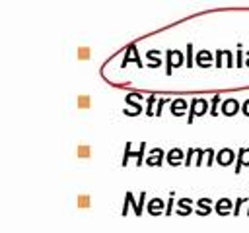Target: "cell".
<instances>
[{
    "instance_id": "f1b7e54d",
    "label": "cell",
    "mask_w": 249,
    "mask_h": 233,
    "mask_svg": "<svg viewBox=\"0 0 249 233\" xmlns=\"http://www.w3.org/2000/svg\"><path fill=\"white\" fill-rule=\"evenodd\" d=\"M187 66H193V45H187Z\"/></svg>"
},
{
    "instance_id": "484cf974",
    "label": "cell",
    "mask_w": 249,
    "mask_h": 233,
    "mask_svg": "<svg viewBox=\"0 0 249 233\" xmlns=\"http://www.w3.org/2000/svg\"><path fill=\"white\" fill-rule=\"evenodd\" d=\"M196 155V148H191V150H187V163L185 165H195V161H193V157Z\"/></svg>"
},
{
    "instance_id": "3957f363",
    "label": "cell",
    "mask_w": 249,
    "mask_h": 233,
    "mask_svg": "<svg viewBox=\"0 0 249 233\" xmlns=\"http://www.w3.org/2000/svg\"><path fill=\"white\" fill-rule=\"evenodd\" d=\"M183 60H185V56H183V52L181 50H167V76H171V72H173V68H179L181 64H183Z\"/></svg>"
},
{
    "instance_id": "1f68e13d",
    "label": "cell",
    "mask_w": 249,
    "mask_h": 233,
    "mask_svg": "<svg viewBox=\"0 0 249 233\" xmlns=\"http://www.w3.org/2000/svg\"><path fill=\"white\" fill-rule=\"evenodd\" d=\"M222 56H224V50H216V66L218 68L222 66Z\"/></svg>"
},
{
    "instance_id": "5b68a950",
    "label": "cell",
    "mask_w": 249,
    "mask_h": 233,
    "mask_svg": "<svg viewBox=\"0 0 249 233\" xmlns=\"http://www.w3.org/2000/svg\"><path fill=\"white\" fill-rule=\"evenodd\" d=\"M239 109H241V107H239V101H235V99H226V101L222 103V113L228 115V116H233Z\"/></svg>"
},
{
    "instance_id": "e575fe53",
    "label": "cell",
    "mask_w": 249,
    "mask_h": 233,
    "mask_svg": "<svg viewBox=\"0 0 249 233\" xmlns=\"http://www.w3.org/2000/svg\"><path fill=\"white\" fill-rule=\"evenodd\" d=\"M191 212H193V210H177L179 216H187V214H191Z\"/></svg>"
},
{
    "instance_id": "83f0119b",
    "label": "cell",
    "mask_w": 249,
    "mask_h": 233,
    "mask_svg": "<svg viewBox=\"0 0 249 233\" xmlns=\"http://www.w3.org/2000/svg\"><path fill=\"white\" fill-rule=\"evenodd\" d=\"M245 202H249V198H237V202H235V208H233V214H235V216L239 214V208H241Z\"/></svg>"
},
{
    "instance_id": "74e56055",
    "label": "cell",
    "mask_w": 249,
    "mask_h": 233,
    "mask_svg": "<svg viewBox=\"0 0 249 233\" xmlns=\"http://www.w3.org/2000/svg\"><path fill=\"white\" fill-rule=\"evenodd\" d=\"M247 216H249V206H247Z\"/></svg>"
},
{
    "instance_id": "277c9868",
    "label": "cell",
    "mask_w": 249,
    "mask_h": 233,
    "mask_svg": "<svg viewBox=\"0 0 249 233\" xmlns=\"http://www.w3.org/2000/svg\"><path fill=\"white\" fill-rule=\"evenodd\" d=\"M233 157H235V153H233L231 148H224V150H220V151L216 153V159H218V163H220L222 167H228L230 163H233Z\"/></svg>"
},
{
    "instance_id": "2e32d148",
    "label": "cell",
    "mask_w": 249,
    "mask_h": 233,
    "mask_svg": "<svg viewBox=\"0 0 249 233\" xmlns=\"http://www.w3.org/2000/svg\"><path fill=\"white\" fill-rule=\"evenodd\" d=\"M89 204H91V198H89L88 194H78V198H76V206H78L80 210L89 208Z\"/></svg>"
},
{
    "instance_id": "4316f807",
    "label": "cell",
    "mask_w": 249,
    "mask_h": 233,
    "mask_svg": "<svg viewBox=\"0 0 249 233\" xmlns=\"http://www.w3.org/2000/svg\"><path fill=\"white\" fill-rule=\"evenodd\" d=\"M191 204H193V200H189V198H181L179 200V208L181 210H191Z\"/></svg>"
},
{
    "instance_id": "d6986e66",
    "label": "cell",
    "mask_w": 249,
    "mask_h": 233,
    "mask_svg": "<svg viewBox=\"0 0 249 233\" xmlns=\"http://www.w3.org/2000/svg\"><path fill=\"white\" fill-rule=\"evenodd\" d=\"M76 155H78V157H89V155H91L89 146H78V148H76Z\"/></svg>"
},
{
    "instance_id": "f546056e",
    "label": "cell",
    "mask_w": 249,
    "mask_h": 233,
    "mask_svg": "<svg viewBox=\"0 0 249 233\" xmlns=\"http://www.w3.org/2000/svg\"><path fill=\"white\" fill-rule=\"evenodd\" d=\"M224 52H226V60H228V62H226V66H228V68H231V66H233V54H231L230 50H224Z\"/></svg>"
},
{
    "instance_id": "7a4b0ae2",
    "label": "cell",
    "mask_w": 249,
    "mask_h": 233,
    "mask_svg": "<svg viewBox=\"0 0 249 233\" xmlns=\"http://www.w3.org/2000/svg\"><path fill=\"white\" fill-rule=\"evenodd\" d=\"M144 148H146V144L142 142V144H140V150H136V151H134V150H132V144L128 142V144H126V150H124V155H123V163H121V165L124 167V165L128 163V157H136V165L140 167V165H142V155H144Z\"/></svg>"
},
{
    "instance_id": "d4e9b609",
    "label": "cell",
    "mask_w": 249,
    "mask_h": 233,
    "mask_svg": "<svg viewBox=\"0 0 249 233\" xmlns=\"http://www.w3.org/2000/svg\"><path fill=\"white\" fill-rule=\"evenodd\" d=\"M169 103V99H158V109H156V116H161V111L163 107Z\"/></svg>"
},
{
    "instance_id": "9a60e30c",
    "label": "cell",
    "mask_w": 249,
    "mask_h": 233,
    "mask_svg": "<svg viewBox=\"0 0 249 233\" xmlns=\"http://www.w3.org/2000/svg\"><path fill=\"white\" fill-rule=\"evenodd\" d=\"M196 204H198V208H200V210H196L198 216H208V214L212 212V208H210V200H208V198H204V200L200 198Z\"/></svg>"
},
{
    "instance_id": "30bf717a",
    "label": "cell",
    "mask_w": 249,
    "mask_h": 233,
    "mask_svg": "<svg viewBox=\"0 0 249 233\" xmlns=\"http://www.w3.org/2000/svg\"><path fill=\"white\" fill-rule=\"evenodd\" d=\"M163 212V200L161 198H154L148 202V214L152 216H160Z\"/></svg>"
},
{
    "instance_id": "603a6c76",
    "label": "cell",
    "mask_w": 249,
    "mask_h": 233,
    "mask_svg": "<svg viewBox=\"0 0 249 233\" xmlns=\"http://www.w3.org/2000/svg\"><path fill=\"white\" fill-rule=\"evenodd\" d=\"M158 99H156V95H150L148 97V107H146V115L148 116H154V111H152V107H154V103H156Z\"/></svg>"
},
{
    "instance_id": "8fae6325",
    "label": "cell",
    "mask_w": 249,
    "mask_h": 233,
    "mask_svg": "<svg viewBox=\"0 0 249 233\" xmlns=\"http://www.w3.org/2000/svg\"><path fill=\"white\" fill-rule=\"evenodd\" d=\"M216 212H218L220 216H228V214L231 212V200H230V198H220V200L216 202Z\"/></svg>"
},
{
    "instance_id": "d6a6232c",
    "label": "cell",
    "mask_w": 249,
    "mask_h": 233,
    "mask_svg": "<svg viewBox=\"0 0 249 233\" xmlns=\"http://www.w3.org/2000/svg\"><path fill=\"white\" fill-rule=\"evenodd\" d=\"M241 111H243V115H245V116H249V99L241 105Z\"/></svg>"
},
{
    "instance_id": "d590c367",
    "label": "cell",
    "mask_w": 249,
    "mask_h": 233,
    "mask_svg": "<svg viewBox=\"0 0 249 233\" xmlns=\"http://www.w3.org/2000/svg\"><path fill=\"white\" fill-rule=\"evenodd\" d=\"M243 64V58H241V52H237V66H241Z\"/></svg>"
},
{
    "instance_id": "4fadbf2b",
    "label": "cell",
    "mask_w": 249,
    "mask_h": 233,
    "mask_svg": "<svg viewBox=\"0 0 249 233\" xmlns=\"http://www.w3.org/2000/svg\"><path fill=\"white\" fill-rule=\"evenodd\" d=\"M210 62H212V52H208V50H200V52L196 54V64H198V66L208 68Z\"/></svg>"
},
{
    "instance_id": "6da1fadb",
    "label": "cell",
    "mask_w": 249,
    "mask_h": 233,
    "mask_svg": "<svg viewBox=\"0 0 249 233\" xmlns=\"http://www.w3.org/2000/svg\"><path fill=\"white\" fill-rule=\"evenodd\" d=\"M206 111H208V101H204V99H193L191 101V111H189L187 122H193L195 116H202Z\"/></svg>"
},
{
    "instance_id": "44dd1931",
    "label": "cell",
    "mask_w": 249,
    "mask_h": 233,
    "mask_svg": "<svg viewBox=\"0 0 249 233\" xmlns=\"http://www.w3.org/2000/svg\"><path fill=\"white\" fill-rule=\"evenodd\" d=\"M124 200H126V202H128V204L132 206V210H134V214L138 216V202H134V194H132V192H126V196H124Z\"/></svg>"
},
{
    "instance_id": "7402d4cb",
    "label": "cell",
    "mask_w": 249,
    "mask_h": 233,
    "mask_svg": "<svg viewBox=\"0 0 249 233\" xmlns=\"http://www.w3.org/2000/svg\"><path fill=\"white\" fill-rule=\"evenodd\" d=\"M76 56H78L80 60H88V58H89V49H88V47H80L78 52H76Z\"/></svg>"
},
{
    "instance_id": "ac0fdd59",
    "label": "cell",
    "mask_w": 249,
    "mask_h": 233,
    "mask_svg": "<svg viewBox=\"0 0 249 233\" xmlns=\"http://www.w3.org/2000/svg\"><path fill=\"white\" fill-rule=\"evenodd\" d=\"M214 157H216V151L214 150H204V165L206 167H210V165H214Z\"/></svg>"
},
{
    "instance_id": "9c48e42d",
    "label": "cell",
    "mask_w": 249,
    "mask_h": 233,
    "mask_svg": "<svg viewBox=\"0 0 249 233\" xmlns=\"http://www.w3.org/2000/svg\"><path fill=\"white\" fill-rule=\"evenodd\" d=\"M161 157H163V150L156 148V150H152V155L146 159V165H150V167H158V165H161Z\"/></svg>"
},
{
    "instance_id": "52a82bcc",
    "label": "cell",
    "mask_w": 249,
    "mask_h": 233,
    "mask_svg": "<svg viewBox=\"0 0 249 233\" xmlns=\"http://www.w3.org/2000/svg\"><path fill=\"white\" fill-rule=\"evenodd\" d=\"M132 60L142 68L140 56H138V52H136V47H134V45H128V49H126V56H124V60H123V66H126V64H128V62H132Z\"/></svg>"
},
{
    "instance_id": "7c38bea8",
    "label": "cell",
    "mask_w": 249,
    "mask_h": 233,
    "mask_svg": "<svg viewBox=\"0 0 249 233\" xmlns=\"http://www.w3.org/2000/svg\"><path fill=\"white\" fill-rule=\"evenodd\" d=\"M185 111H187V101H185V99H175V101H171V113H173L175 116H181Z\"/></svg>"
},
{
    "instance_id": "8992f818",
    "label": "cell",
    "mask_w": 249,
    "mask_h": 233,
    "mask_svg": "<svg viewBox=\"0 0 249 233\" xmlns=\"http://www.w3.org/2000/svg\"><path fill=\"white\" fill-rule=\"evenodd\" d=\"M183 150H179V148H173V150H169L167 151V163L171 165V167H177V165H181V161H183Z\"/></svg>"
},
{
    "instance_id": "4dcf8cb0",
    "label": "cell",
    "mask_w": 249,
    "mask_h": 233,
    "mask_svg": "<svg viewBox=\"0 0 249 233\" xmlns=\"http://www.w3.org/2000/svg\"><path fill=\"white\" fill-rule=\"evenodd\" d=\"M144 200H146V192H140V200H138V216L142 214V208H144Z\"/></svg>"
},
{
    "instance_id": "836d02e7",
    "label": "cell",
    "mask_w": 249,
    "mask_h": 233,
    "mask_svg": "<svg viewBox=\"0 0 249 233\" xmlns=\"http://www.w3.org/2000/svg\"><path fill=\"white\" fill-rule=\"evenodd\" d=\"M171 208H173V196H169V202H167V210H165L167 216H171Z\"/></svg>"
},
{
    "instance_id": "8d00e7d4",
    "label": "cell",
    "mask_w": 249,
    "mask_h": 233,
    "mask_svg": "<svg viewBox=\"0 0 249 233\" xmlns=\"http://www.w3.org/2000/svg\"><path fill=\"white\" fill-rule=\"evenodd\" d=\"M245 64H247V66H249V52H247V60H245Z\"/></svg>"
},
{
    "instance_id": "e0dca14e",
    "label": "cell",
    "mask_w": 249,
    "mask_h": 233,
    "mask_svg": "<svg viewBox=\"0 0 249 233\" xmlns=\"http://www.w3.org/2000/svg\"><path fill=\"white\" fill-rule=\"evenodd\" d=\"M76 105H78V109H89V107H91V99H89V95H78Z\"/></svg>"
},
{
    "instance_id": "5bb4252c",
    "label": "cell",
    "mask_w": 249,
    "mask_h": 233,
    "mask_svg": "<svg viewBox=\"0 0 249 233\" xmlns=\"http://www.w3.org/2000/svg\"><path fill=\"white\" fill-rule=\"evenodd\" d=\"M140 101H142V95H140V93H128V95H126V103H128L130 107L138 109V111H142Z\"/></svg>"
},
{
    "instance_id": "ba28073f",
    "label": "cell",
    "mask_w": 249,
    "mask_h": 233,
    "mask_svg": "<svg viewBox=\"0 0 249 233\" xmlns=\"http://www.w3.org/2000/svg\"><path fill=\"white\" fill-rule=\"evenodd\" d=\"M243 165H249V148H241L237 153V163H235V173L241 171Z\"/></svg>"
},
{
    "instance_id": "cb8c5ba5",
    "label": "cell",
    "mask_w": 249,
    "mask_h": 233,
    "mask_svg": "<svg viewBox=\"0 0 249 233\" xmlns=\"http://www.w3.org/2000/svg\"><path fill=\"white\" fill-rule=\"evenodd\" d=\"M218 101H222L220 95H214V97H212V109H210L212 116H218Z\"/></svg>"
},
{
    "instance_id": "ffe728a7",
    "label": "cell",
    "mask_w": 249,
    "mask_h": 233,
    "mask_svg": "<svg viewBox=\"0 0 249 233\" xmlns=\"http://www.w3.org/2000/svg\"><path fill=\"white\" fill-rule=\"evenodd\" d=\"M158 54H160L158 50H150V52L146 54V56L152 60V64H150V66H160V64H161V60H160V56H158Z\"/></svg>"
}]
</instances>
